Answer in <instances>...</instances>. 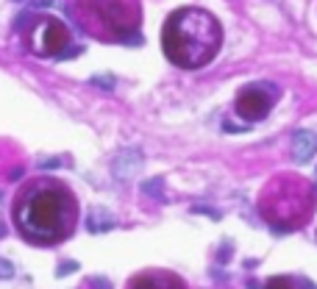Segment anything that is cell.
Segmentation results:
<instances>
[{
	"label": "cell",
	"instance_id": "cell-1",
	"mask_svg": "<svg viewBox=\"0 0 317 289\" xmlns=\"http://www.w3.org/2000/svg\"><path fill=\"white\" fill-rule=\"evenodd\" d=\"M11 222L28 245L56 247L78 228V197L59 178H31L11 200Z\"/></svg>",
	"mask_w": 317,
	"mask_h": 289
},
{
	"label": "cell",
	"instance_id": "cell-2",
	"mask_svg": "<svg viewBox=\"0 0 317 289\" xmlns=\"http://www.w3.org/2000/svg\"><path fill=\"white\" fill-rule=\"evenodd\" d=\"M223 28L206 9H175L162 25V50L181 70H200L220 53Z\"/></svg>",
	"mask_w": 317,
	"mask_h": 289
},
{
	"label": "cell",
	"instance_id": "cell-3",
	"mask_svg": "<svg viewBox=\"0 0 317 289\" xmlns=\"http://www.w3.org/2000/svg\"><path fill=\"white\" fill-rule=\"evenodd\" d=\"M315 192L317 189H312L306 178L292 175V172H284V175H275L267 181L262 195H259V212L270 222L275 237L303 228L312 220Z\"/></svg>",
	"mask_w": 317,
	"mask_h": 289
},
{
	"label": "cell",
	"instance_id": "cell-4",
	"mask_svg": "<svg viewBox=\"0 0 317 289\" xmlns=\"http://www.w3.org/2000/svg\"><path fill=\"white\" fill-rule=\"evenodd\" d=\"M78 25L100 42H139V0H75Z\"/></svg>",
	"mask_w": 317,
	"mask_h": 289
},
{
	"label": "cell",
	"instance_id": "cell-5",
	"mask_svg": "<svg viewBox=\"0 0 317 289\" xmlns=\"http://www.w3.org/2000/svg\"><path fill=\"white\" fill-rule=\"evenodd\" d=\"M28 48L42 59H61V53L70 48V31L56 17H36L28 31Z\"/></svg>",
	"mask_w": 317,
	"mask_h": 289
},
{
	"label": "cell",
	"instance_id": "cell-6",
	"mask_svg": "<svg viewBox=\"0 0 317 289\" xmlns=\"http://www.w3.org/2000/svg\"><path fill=\"white\" fill-rule=\"evenodd\" d=\"M275 100H278V86L275 84H248L237 95V103H234V109L240 114L242 120H248V122H256V120H265L270 111H273Z\"/></svg>",
	"mask_w": 317,
	"mask_h": 289
},
{
	"label": "cell",
	"instance_id": "cell-7",
	"mask_svg": "<svg viewBox=\"0 0 317 289\" xmlns=\"http://www.w3.org/2000/svg\"><path fill=\"white\" fill-rule=\"evenodd\" d=\"M125 289H187V287H184V281H181L175 272L145 270V272H137V275L128 281Z\"/></svg>",
	"mask_w": 317,
	"mask_h": 289
},
{
	"label": "cell",
	"instance_id": "cell-8",
	"mask_svg": "<svg viewBox=\"0 0 317 289\" xmlns=\"http://www.w3.org/2000/svg\"><path fill=\"white\" fill-rule=\"evenodd\" d=\"M317 153V134L315 131H295L292 134V159L298 164L312 162V156Z\"/></svg>",
	"mask_w": 317,
	"mask_h": 289
},
{
	"label": "cell",
	"instance_id": "cell-9",
	"mask_svg": "<svg viewBox=\"0 0 317 289\" xmlns=\"http://www.w3.org/2000/svg\"><path fill=\"white\" fill-rule=\"evenodd\" d=\"M139 167H142V153L134 150V147H128V150H122V153L114 159V178L128 181Z\"/></svg>",
	"mask_w": 317,
	"mask_h": 289
},
{
	"label": "cell",
	"instance_id": "cell-10",
	"mask_svg": "<svg viewBox=\"0 0 317 289\" xmlns=\"http://www.w3.org/2000/svg\"><path fill=\"white\" fill-rule=\"evenodd\" d=\"M114 225H117V220H114L106 209H95V212L89 214V220H86V228L92 231V234H103V231L114 228Z\"/></svg>",
	"mask_w": 317,
	"mask_h": 289
},
{
	"label": "cell",
	"instance_id": "cell-11",
	"mask_svg": "<svg viewBox=\"0 0 317 289\" xmlns=\"http://www.w3.org/2000/svg\"><path fill=\"white\" fill-rule=\"evenodd\" d=\"M265 289H315L306 278H292V275H275L267 281Z\"/></svg>",
	"mask_w": 317,
	"mask_h": 289
},
{
	"label": "cell",
	"instance_id": "cell-12",
	"mask_svg": "<svg viewBox=\"0 0 317 289\" xmlns=\"http://www.w3.org/2000/svg\"><path fill=\"white\" fill-rule=\"evenodd\" d=\"M92 84L106 86V89H114V78H112V75H95V78H92Z\"/></svg>",
	"mask_w": 317,
	"mask_h": 289
},
{
	"label": "cell",
	"instance_id": "cell-13",
	"mask_svg": "<svg viewBox=\"0 0 317 289\" xmlns=\"http://www.w3.org/2000/svg\"><path fill=\"white\" fill-rule=\"evenodd\" d=\"M92 289H112V284L106 278H92Z\"/></svg>",
	"mask_w": 317,
	"mask_h": 289
},
{
	"label": "cell",
	"instance_id": "cell-14",
	"mask_svg": "<svg viewBox=\"0 0 317 289\" xmlns=\"http://www.w3.org/2000/svg\"><path fill=\"white\" fill-rule=\"evenodd\" d=\"M0 275H6V278H11V275H14V270H11V264L0 262Z\"/></svg>",
	"mask_w": 317,
	"mask_h": 289
},
{
	"label": "cell",
	"instance_id": "cell-15",
	"mask_svg": "<svg viewBox=\"0 0 317 289\" xmlns=\"http://www.w3.org/2000/svg\"><path fill=\"white\" fill-rule=\"evenodd\" d=\"M17 3H20V0H17Z\"/></svg>",
	"mask_w": 317,
	"mask_h": 289
}]
</instances>
